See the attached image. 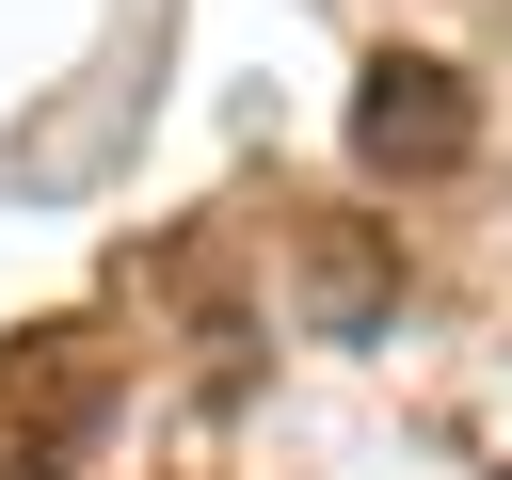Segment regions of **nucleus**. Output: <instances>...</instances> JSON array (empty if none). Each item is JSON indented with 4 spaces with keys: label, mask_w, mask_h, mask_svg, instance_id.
Returning a JSON list of instances; mask_svg holds the SVG:
<instances>
[{
    "label": "nucleus",
    "mask_w": 512,
    "mask_h": 480,
    "mask_svg": "<svg viewBox=\"0 0 512 480\" xmlns=\"http://www.w3.org/2000/svg\"><path fill=\"white\" fill-rule=\"evenodd\" d=\"M352 160H368V176H464V160H480V96L400 48V64H368V96H352Z\"/></svg>",
    "instance_id": "1"
}]
</instances>
